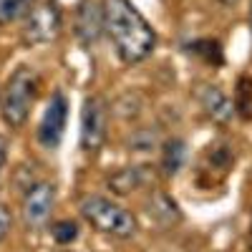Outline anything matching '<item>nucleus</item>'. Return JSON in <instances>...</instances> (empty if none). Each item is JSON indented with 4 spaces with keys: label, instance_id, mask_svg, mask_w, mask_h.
<instances>
[{
    "label": "nucleus",
    "instance_id": "1",
    "mask_svg": "<svg viewBox=\"0 0 252 252\" xmlns=\"http://www.w3.org/2000/svg\"><path fill=\"white\" fill-rule=\"evenodd\" d=\"M103 33L126 66H136L157 48V31L149 26L131 0H103Z\"/></svg>",
    "mask_w": 252,
    "mask_h": 252
},
{
    "label": "nucleus",
    "instance_id": "2",
    "mask_svg": "<svg viewBox=\"0 0 252 252\" xmlns=\"http://www.w3.org/2000/svg\"><path fill=\"white\" fill-rule=\"evenodd\" d=\"M78 209H81V217L101 235L119 237V240H131L139 232V220L131 215V209L121 207L119 202H114L109 197L89 194V197L81 199Z\"/></svg>",
    "mask_w": 252,
    "mask_h": 252
},
{
    "label": "nucleus",
    "instance_id": "3",
    "mask_svg": "<svg viewBox=\"0 0 252 252\" xmlns=\"http://www.w3.org/2000/svg\"><path fill=\"white\" fill-rule=\"evenodd\" d=\"M38 89H40V76L35 73V68L23 63L10 73L5 91L0 96V114H3V121L8 126H13V129L26 126L31 109L38 98Z\"/></svg>",
    "mask_w": 252,
    "mask_h": 252
},
{
    "label": "nucleus",
    "instance_id": "4",
    "mask_svg": "<svg viewBox=\"0 0 252 252\" xmlns=\"http://www.w3.org/2000/svg\"><path fill=\"white\" fill-rule=\"evenodd\" d=\"M61 28H63V15H61L58 3L56 0H46V3L31 8L20 35H23L26 46H43L61 35Z\"/></svg>",
    "mask_w": 252,
    "mask_h": 252
},
{
    "label": "nucleus",
    "instance_id": "5",
    "mask_svg": "<svg viewBox=\"0 0 252 252\" xmlns=\"http://www.w3.org/2000/svg\"><path fill=\"white\" fill-rule=\"evenodd\" d=\"M109 134V106L101 96H89L81 109V149L96 154Z\"/></svg>",
    "mask_w": 252,
    "mask_h": 252
},
{
    "label": "nucleus",
    "instance_id": "6",
    "mask_svg": "<svg viewBox=\"0 0 252 252\" xmlns=\"http://www.w3.org/2000/svg\"><path fill=\"white\" fill-rule=\"evenodd\" d=\"M66 124H68V98L63 96V91H56L46 106L43 119H40L38 144L43 149H58L63 134H66Z\"/></svg>",
    "mask_w": 252,
    "mask_h": 252
},
{
    "label": "nucleus",
    "instance_id": "7",
    "mask_svg": "<svg viewBox=\"0 0 252 252\" xmlns=\"http://www.w3.org/2000/svg\"><path fill=\"white\" fill-rule=\"evenodd\" d=\"M56 204V184L35 182L23 194V222L28 227H40L53 212Z\"/></svg>",
    "mask_w": 252,
    "mask_h": 252
},
{
    "label": "nucleus",
    "instance_id": "8",
    "mask_svg": "<svg viewBox=\"0 0 252 252\" xmlns=\"http://www.w3.org/2000/svg\"><path fill=\"white\" fill-rule=\"evenodd\" d=\"M103 33V10L91 3V0H81L78 13H76V35L86 48L96 46Z\"/></svg>",
    "mask_w": 252,
    "mask_h": 252
},
{
    "label": "nucleus",
    "instance_id": "9",
    "mask_svg": "<svg viewBox=\"0 0 252 252\" xmlns=\"http://www.w3.org/2000/svg\"><path fill=\"white\" fill-rule=\"evenodd\" d=\"M199 101H202V109L207 111V116L212 119V121L227 124L229 119H232L235 103L229 101V96L220 86H204L202 94H199Z\"/></svg>",
    "mask_w": 252,
    "mask_h": 252
},
{
    "label": "nucleus",
    "instance_id": "10",
    "mask_svg": "<svg viewBox=\"0 0 252 252\" xmlns=\"http://www.w3.org/2000/svg\"><path fill=\"white\" fill-rule=\"evenodd\" d=\"M232 166H235V154L224 144H209V149L204 152L202 164H199V174L209 172V174H217L222 179L232 172Z\"/></svg>",
    "mask_w": 252,
    "mask_h": 252
},
{
    "label": "nucleus",
    "instance_id": "11",
    "mask_svg": "<svg viewBox=\"0 0 252 252\" xmlns=\"http://www.w3.org/2000/svg\"><path fill=\"white\" fill-rule=\"evenodd\" d=\"M187 51L202 58L207 66H212V68H220L222 63H224V53H222V43L217 38H197L192 40V43H187Z\"/></svg>",
    "mask_w": 252,
    "mask_h": 252
},
{
    "label": "nucleus",
    "instance_id": "12",
    "mask_svg": "<svg viewBox=\"0 0 252 252\" xmlns=\"http://www.w3.org/2000/svg\"><path fill=\"white\" fill-rule=\"evenodd\" d=\"M184 161H187V144L182 139L164 141V146H161V169H164V174L166 177L179 174Z\"/></svg>",
    "mask_w": 252,
    "mask_h": 252
},
{
    "label": "nucleus",
    "instance_id": "13",
    "mask_svg": "<svg viewBox=\"0 0 252 252\" xmlns=\"http://www.w3.org/2000/svg\"><path fill=\"white\" fill-rule=\"evenodd\" d=\"M136 187H141V172L136 166H124L109 177V189L116 194H131Z\"/></svg>",
    "mask_w": 252,
    "mask_h": 252
},
{
    "label": "nucleus",
    "instance_id": "14",
    "mask_svg": "<svg viewBox=\"0 0 252 252\" xmlns=\"http://www.w3.org/2000/svg\"><path fill=\"white\" fill-rule=\"evenodd\" d=\"M232 103H235V111H237L245 121L252 119V78H250V76H240L237 86H235V98H232Z\"/></svg>",
    "mask_w": 252,
    "mask_h": 252
},
{
    "label": "nucleus",
    "instance_id": "15",
    "mask_svg": "<svg viewBox=\"0 0 252 252\" xmlns=\"http://www.w3.org/2000/svg\"><path fill=\"white\" fill-rule=\"evenodd\" d=\"M33 3L35 0H0V26L13 23V20L28 15Z\"/></svg>",
    "mask_w": 252,
    "mask_h": 252
},
{
    "label": "nucleus",
    "instance_id": "16",
    "mask_svg": "<svg viewBox=\"0 0 252 252\" xmlns=\"http://www.w3.org/2000/svg\"><path fill=\"white\" fill-rule=\"evenodd\" d=\"M51 235L58 245H71L78 237V222L73 220H58L56 224H51Z\"/></svg>",
    "mask_w": 252,
    "mask_h": 252
},
{
    "label": "nucleus",
    "instance_id": "17",
    "mask_svg": "<svg viewBox=\"0 0 252 252\" xmlns=\"http://www.w3.org/2000/svg\"><path fill=\"white\" fill-rule=\"evenodd\" d=\"M10 229H13V215H10V209L0 202V242L10 235Z\"/></svg>",
    "mask_w": 252,
    "mask_h": 252
},
{
    "label": "nucleus",
    "instance_id": "18",
    "mask_svg": "<svg viewBox=\"0 0 252 252\" xmlns=\"http://www.w3.org/2000/svg\"><path fill=\"white\" fill-rule=\"evenodd\" d=\"M5 159H8V141L5 136H0V169L5 166Z\"/></svg>",
    "mask_w": 252,
    "mask_h": 252
},
{
    "label": "nucleus",
    "instance_id": "19",
    "mask_svg": "<svg viewBox=\"0 0 252 252\" xmlns=\"http://www.w3.org/2000/svg\"><path fill=\"white\" fill-rule=\"evenodd\" d=\"M222 3H224V5H235V3H237V0H222Z\"/></svg>",
    "mask_w": 252,
    "mask_h": 252
},
{
    "label": "nucleus",
    "instance_id": "20",
    "mask_svg": "<svg viewBox=\"0 0 252 252\" xmlns=\"http://www.w3.org/2000/svg\"><path fill=\"white\" fill-rule=\"evenodd\" d=\"M250 28H252V5H250Z\"/></svg>",
    "mask_w": 252,
    "mask_h": 252
},
{
    "label": "nucleus",
    "instance_id": "21",
    "mask_svg": "<svg viewBox=\"0 0 252 252\" xmlns=\"http://www.w3.org/2000/svg\"><path fill=\"white\" fill-rule=\"evenodd\" d=\"M250 252H252V229H250Z\"/></svg>",
    "mask_w": 252,
    "mask_h": 252
},
{
    "label": "nucleus",
    "instance_id": "22",
    "mask_svg": "<svg viewBox=\"0 0 252 252\" xmlns=\"http://www.w3.org/2000/svg\"><path fill=\"white\" fill-rule=\"evenodd\" d=\"M68 252H71V250H68Z\"/></svg>",
    "mask_w": 252,
    "mask_h": 252
}]
</instances>
